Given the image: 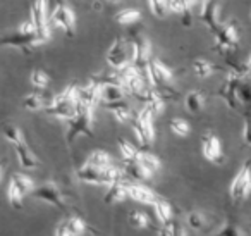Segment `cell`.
I'll use <instances>...</instances> for the list:
<instances>
[{"mask_svg": "<svg viewBox=\"0 0 251 236\" xmlns=\"http://www.w3.org/2000/svg\"><path fill=\"white\" fill-rule=\"evenodd\" d=\"M126 197H129V193H127V181H115V183L108 184L103 200L105 204H119Z\"/></svg>", "mask_w": 251, "mask_h": 236, "instance_id": "18", "label": "cell"}, {"mask_svg": "<svg viewBox=\"0 0 251 236\" xmlns=\"http://www.w3.org/2000/svg\"><path fill=\"white\" fill-rule=\"evenodd\" d=\"M11 181H14V183L18 184V186L21 188L25 193L35 190V183H33V179H29L28 176H25V174H21V173H14V174H12Z\"/></svg>", "mask_w": 251, "mask_h": 236, "instance_id": "36", "label": "cell"}, {"mask_svg": "<svg viewBox=\"0 0 251 236\" xmlns=\"http://www.w3.org/2000/svg\"><path fill=\"white\" fill-rule=\"evenodd\" d=\"M220 235H224V236H239V235H244V231L237 228V226H234V224H227V228L220 229Z\"/></svg>", "mask_w": 251, "mask_h": 236, "instance_id": "43", "label": "cell"}, {"mask_svg": "<svg viewBox=\"0 0 251 236\" xmlns=\"http://www.w3.org/2000/svg\"><path fill=\"white\" fill-rule=\"evenodd\" d=\"M155 207V214H157L158 221L160 222H169L172 219V207L169 202H165L164 198H158L153 204Z\"/></svg>", "mask_w": 251, "mask_h": 236, "instance_id": "26", "label": "cell"}, {"mask_svg": "<svg viewBox=\"0 0 251 236\" xmlns=\"http://www.w3.org/2000/svg\"><path fill=\"white\" fill-rule=\"evenodd\" d=\"M127 193L133 200L140 202V204H147V205H153L158 200V195L153 193L150 188L143 186V184H133L127 181Z\"/></svg>", "mask_w": 251, "mask_h": 236, "instance_id": "15", "label": "cell"}, {"mask_svg": "<svg viewBox=\"0 0 251 236\" xmlns=\"http://www.w3.org/2000/svg\"><path fill=\"white\" fill-rule=\"evenodd\" d=\"M31 197L36 198V200L47 202V204H50V205H55L57 208L64 207L62 193H60L59 188L53 183H47V184H42V186L35 188V190L31 191Z\"/></svg>", "mask_w": 251, "mask_h": 236, "instance_id": "11", "label": "cell"}, {"mask_svg": "<svg viewBox=\"0 0 251 236\" xmlns=\"http://www.w3.org/2000/svg\"><path fill=\"white\" fill-rule=\"evenodd\" d=\"M201 152L206 160L213 164L224 162V152H222V143L213 133H206L201 136Z\"/></svg>", "mask_w": 251, "mask_h": 236, "instance_id": "10", "label": "cell"}, {"mask_svg": "<svg viewBox=\"0 0 251 236\" xmlns=\"http://www.w3.org/2000/svg\"><path fill=\"white\" fill-rule=\"evenodd\" d=\"M169 128L172 129V133L177 136H188L189 131H191V128H189V122L184 121V119H172L171 122H169Z\"/></svg>", "mask_w": 251, "mask_h": 236, "instance_id": "34", "label": "cell"}, {"mask_svg": "<svg viewBox=\"0 0 251 236\" xmlns=\"http://www.w3.org/2000/svg\"><path fill=\"white\" fill-rule=\"evenodd\" d=\"M2 45L4 47H16V49H23L25 52H29L33 47L40 45V38L36 33L33 35H25V33H11L2 38Z\"/></svg>", "mask_w": 251, "mask_h": 236, "instance_id": "12", "label": "cell"}, {"mask_svg": "<svg viewBox=\"0 0 251 236\" xmlns=\"http://www.w3.org/2000/svg\"><path fill=\"white\" fill-rule=\"evenodd\" d=\"M229 193L232 200H244L251 193V162H244L230 183Z\"/></svg>", "mask_w": 251, "mask_h": 236, "instance_id": "6", "label": "cell"}, {"mask_svg": "<svg viewBox=\"0 0 251 236\" xmlns=\"http://www.w3.org/2000/svg\"><path fill=\"white\" fill-rule=\"evenodd\" d=\"M203 104H205V100H203V95L200 93V91H189L184 97V107L188 109L189 112H193V114L201 111Z\"/></svg>", "mask_w": 251, "mask_h": 236, "instance_id": "22", "label": "cell"}, {"mask_svg": "<svg viewBox=\"0 0 251 236\" xmlns=\"http://www.w3.org/2000/svg\"><path fill=\"white\" fill-rule=\"evenodd\" d=\"M50 25L57 26V28H62L66 31V35L74 36V31H76V18H74L73 9L67 7L64 2L57 4L53 7L52 14H50Z\"/></svg>", "mask_w": 251, "mask_h": 236, "instance_id": "7", "label": "cell"}, {"mask_svg": "<svg viewBox=\"0 0 251 236\" xmlns=\"http://www.w3.org/2000/svg\"><path fill=\"white\" fill-rule=\"evenodd\" d=\"M91 121H93V109H86L77 105L76 116H73L71 119H67V142H74V138L79 135L83 136H93L91 131Z\"/></svg>", "mask_w": 251, "mask_h": 236, "instance_id": "2", "label": "cell"}, {"mask_svg": "<svg viewBox=\"0 0 251 236\" xmlns=\"http://www.w3.org/2000/svg\"><path fill=\"white\" fill-rule=\"evenodd\" d=\"M127 221H129V224L133 226V228H136V229H145V228H148V224H150V219H148V215L145 214V212H141V210H131Z\"/></svg>", "mask_w": 251, "mask_h": 236, "instance_id": "32", "label": "cell"}, {"mask_svg": "<svg viewBox=\"0 0 251 236\" xmlns=\"http://www.w3.org/2000/svg\"><path fill=\"white\" fill-rule=\"evenodd\" d=\"M124 173L126 176L133 181H147L151 177V171L140 160H124Z\"/></svg>", "mask_w": 251, "mask_h": 236, "instance_id": "16", "label": "cell"}, {"mask_svg": "<svg viewBox=\"0 0 251 236\" xmlns=\"http://www.w3.org/2000/svg\"><path fill=\"white\" fill-rule=\"evenodd\" d=\"M243 142L248 147H251V118L244 121V129H243Z\"/></svg>", "mask_w": 251, "mask_h": 236, "instance_id": "44", "label": "cell"}, {"mask_svg": "<svg viewBox=\"0 0 251 236\" xmlns=\"http://www.w3.org/2000/svg\"><path fill=\"white\" fill-rule=\"evenodd\" d=\"M153 91L158 95V97L162 98L164 102H174L179 98V93L174 90V88L171 87L169 83L165 85H157V87H153Z\"/></svg>", "mask_w": 251, "mask_h": 236, "instance_id": "31", "label": "cell"}, {"mask_svg": "<svg viewBox=\"0 0 251 236\" xmlns=\"http://www.w3.org/2000/svg\"><path fill=\"white\" fill-rule=\"evenodd\" d=\"M119 150H121V155L124 160H138L140 159V152L133 143L126 142V140L119 138Z\"/></svg>", "mask_w": 251, "mask_h": 236, "instance_id": "29", "label": "cell"}, {"mask_svg": "<svg viewBox=\"0 0 251 236\" xmlns=\"http://www.w3.org/2000/svg\"><path fill=\"white\" fill-rule=\"evenodd\" d=\"M148 69H150V83H151V87L171 83L172 78H174L172 71L158 59H150V67H148Z\"/></svg>", "mask_w": 251, "mask_h": 236, "instance_id": "14", "label": "cell"}, {"mask_svg": "<svg viewBox=\"0 0 251 236\" xmlns=\"http://www.w3.org/2000/svg\"><path fill=\"white\" fill-rule=\"evenodd\" d=\"M86 164L95 166V167H100V169H101V167L110 166V155H108L107 152H103V150H95V152L90 153Z\"/></svg>", "mask_w": 251, "mask_h": 236, "instance_id": "28", "label": "cell"}, {"mask_svg": "<svg viewBox=\"0 0 251 236\" xmlns=\"http://www.w3.org/2000/svg\"><path fill=\"white\" fill-rule=\"evenodd\" d=\"M186 221H188L189 228L196 229V231L203 229V226H205V217H203L201 212H189L188 217H186Z\"/></svg>", "mask_w": 251, "mask_h": 236, "instance_id": "40", "label": "cell"}, {"mask_svg": "<svg viewBox=\"0 0 251 236\" xmlns=\"http://www.w3.org/2000/svg\"><path fill=\"white\" fill-rule=\"evenodd\" d=\"M29 81H31V85H33L35 88H40V90H43V88L49 87L50 78H49V74H47L45 71L35 69V71L31 73V78H29Z\"/></svg>", "mask_w": 251, "mask_h": 236, "instance_id": "35", "label": "cell"}, {"mask_svg": "<svg viewBox=\"0 0 251 236\" xmlns=\"http://www.w3.org/2000/svg\"><path fill=\"white\" fill-rule=\"evenodd\" d=\"M239 78L232 76V74H227L226 81H224V85L220 87L219 90V97L222 98V100H226V104L229 105L230 109H239L241 107V100H239V85H241Z\"/></svg>", "mask_w": 251, "mask_h": 236, "instance_id": "9", "label": "cell"}, {"mask_svg": "<svg viewBox=\"0 0 251 236\" xmlns=\"http://www.w3.org/2000/svg\"><path fill=\"white\" fill-rule=\"evenodd\" d=\"M49 105V102H45V98L42 95H28L23 98V107L28 111H42Z\"/></svg>", "mask_w": 251, "mask_h": 236, "instance_id": "30", "label": "cell"}, {"mask_svg": "<svg viewBox=\"0 0 251 236\" xmlns=\"http://www.w3.org/2000/svg\"><path fill=\"white\" fill-rule=\"evenodd\" d=\"M25 191L14 183L11 181L9 183V188H7V198H9V204L12 205L14 208H23V198H25Z\"/></svg>", "mask_w": 251, "mask_h": 236, "instance_id": "23", "label": "cell"}, {"mask_svg": "<svg viewBox=\"0 0 251 236\" xmlns=\"http://www.w3.org/2000/svg\"><path fill=\"white\" fill-rule=\"evenodd\" d=\"M105 107L114 114V118L117 119L119 122H127L133 119V109L127 102L122 98V100H117V102H108L105 104Z\"/></svg>", "mask_w": 251, "mask_h": 236, "instance_id": "19", "label": "cell"}, {"mask_svg": "<svg viewBox=\"0 0 251 236\" xmlns=\"http://www.w3.org/2000/svg\"><path fill=\"white\" fill-rule=\"evenodd\" d=\"M101 102V85L97 83L95 80H91L88 85L77 87V97H76V105L86 109H95V105Z\"/></svg>", "mask_w": 251, "mask_h": 236, "instance_id": "8", "label": "cell"}, {"mask_svg": "<svg viewBox=\"0 0 251 236\" xmlns=\"http://www.w3.org/2000/svg\"><path fill=\"white\" fill-rule=\"evenodd\" d=\"M201 9H200V19L201 23L210 30V33H213L220 26L219 19V5H217L215 0H203L200 2Z\"/></svg>", "mask_w": 251, "mask_h": 236, "instance_id": "13", "label": "cell"}, {"mask_svg": "<svg viewBox=\"0 0 251 236\" xmlns=\"http://www.w3.org/2000/svg\"><path fill=\"white\" fill-rule=\"evenodd\" d=\"M217 67L213 66L212 62H208V60L205 59H196L195 62H193V71H195V74L198 78H208L213 74V71H215Z\"/></svg>", "mask_w": 251, "mask_h": 236, "instance_id": "27", "label": "cell"}, {"mask_svg": "<svg viewBox=\"0 0 251 236\" xmlns=\"http://www.w3.org/2000/svg\"><path fill=\"white\" fill-rule=\"evenodd\" d=\"M140 18H141V12L133 7H127L115 14V21H117L119 25H133V23L140 21Z\"/></svg>", "mask_w": 251, "mask_h": 236, "instance_id": "24", "label": "cell"}, {"mask_svg": "<svg viewBox=\"0 0 251 236\" xmlns=\"http://www.w3.org/2000/svg\"><path fill=\"white\" fill-rule=\"evenodd\" d=\"M31 21L36 26V35L40 43H45L50 40V18L47 12V0H35L31 5Z\"/></svg>", "mask_w": 251, "mask_h": 236, "instance_id": "4", "label": "cell"}, {"mask_svg": "<svg viewBox=\"0 0 251 236\" xmlns=\"http://www.w3.org/2000/svg\"><path fill=\"white\" fill-rule=\"evenodd\" d=\"M133 60V50H131V43L129 38H122V36H117L114 42V45L110 47L107 54V62L110 67H115V69H122L127 64H131Z\"/></svg>", "mask_w": 251, "mask_h": 236, "instance_id": "3", "label": "cell"}, {"mask_svg": "<svg viewBox=\"0 0 251 236\" xmlns=\"http://www.w3.org/2000/svg\"><path fill=\"white\" fill-rule=\"evenodd\" d=\"M124 95H126V90L121 85H101V102H103V104L122 100Z\"/></svg>", "mask_w": 251, "mask_h": 236, "instance_id": "21", "label": "cell"}, {"mask_svg": "<svg viewBox=\"0 0 251 236\" xmlns=\"http://www.w3.org/2000/svg\"><path fill=\"white\" fill-rule=\"evenodd\" d=\"M215 38V45L220 50V54L232 52L237 47V40H239V31H237L236 23H227L224 26H219L215 31L212 33Z\"/></svg>", "mask_w": 251, "mask_h": 236, "instance_id": "5", "label": "cell"}, {"mask_svg": "<svg viewBox=\"0 0 251 236\" xmlns=\"http://www.w3.org/2000/svg\"><path fill=\"white\" fill-rule=\"evenodd\" d=\"M145 105H147V107H150V111L153 112L155 116L160 114V112L165 109V102L162 100V98L158 97L157 93H155V95H153V98H151V100L148 102V104H145Z\"/></svg>", "mask_w": 251, "mask_h": 236, "instance_id": "41", "label": "cell"}, {"mask_svg": "<svg viewBox=\"0 0 251 236\" xmlns=\"http://www.w3.org/2000/svg\"><path fill=\"white\" fill-rule=\"evenodd\" d=\"M153 116L155 114L147 105H143V109H141L140 112H133V119H131V122H133V131L141 147L151 145L155 140Z\"/></svg>", "mask_w": 251, "mask_h": 236, "instance_id": "1", "label": "cell"}, {"mask_svg": "<svg viewBox=\"0 0 251 236\" xmlns=\"http://www.w3.org/2000/svg\"><path fill=\"white\" fill-rule=\"evenodd\" d=\"M18 31L25 33V35H33V33H36V26H35V23L29 19V21H25V23H21V25H19Z\"/></svg>", "mask_w": 251, "mask_h": 236, "instance_id": "42", "label": "cell"}, {"mask_svg": "<svg viewBox=\"0 0 251 236\" xmlns=\"http://www.w3.org/2000/svg\"><path fill=\"white\" fill-rule=\"evenodd\" d=\"M239 100L241 104L251 105V80L250 78H244L239 85Z\"/></svg>", "mask_w": 251, "mask_h": 236, "instance_id": "39", "label": "cell"}, {"mask_svg": "<svg viewBox=\"0 0 251 236\" xmlns=\"http://www.w3.org/2000/svg\"><path fill=\"white\" fill-rule=\"evenodd\" d=\"M108 2H121V0H108Z\"/></svg>", "mask_w": 251, "mask_h": 236, "instance_id": "47", "label": "cell"}, {"mask_svg": "<svg viewBox=\"0 0 251 236\" xmlns=\"http://www.w3.org/2000/svg\"><path fill=\"white\" fill-rule=\"evenodd\" d=\"M248 66H250V69H251V54H250V57H248Z\"/></svg>", "mask_w": 251, "mask_h": 236, "instance_id": "46", "label": "cell"}, {"mask_svg": "<svg viewBox=\"0 0 251 236\" xmlns=\"http://www.w3.org/2000/svg\"><path fill=\"white\" fill-rule=\"evenodd\" d=\"M150 4L151 14H155L157 18H165L169 11V0H148Z\"/></svg>", "mask_w": 251, "mask_h": 236, "instance_id": "37", "label": "cell"}, {"mask_svg": "<svg viewBox=\"0 0 251 236\" xmlns=\"http://www.w3.org/2000/svg\"><path fill=\"white\" fill-rule=\"evenodd\" d=\"M138 160H140L141 164H145V166H147L151 173L158 171V169H160V166H162L160 159H158L157 155H153V153H150V152H140V159H138Z\"/></svg>", "mask_w": 251, "mask_h": 236, "instance_id": "33", "label": "cell"}, {"mask_svg": "<svg viewBox=\"0 0 251 236\" xmlns=\"http://www.w3.org/2000/svg\"><path fill=\"white\" fill-rule=\"evenodd\" d=\"M84 229H86V224L81 217L77 215H71V217L64 219L59 226L55 228V235H83Z\"/></svg>", "mask_w": 251, "mask_h": 236, "instance_id": "17", "label": "cell"}, {"mask_svg": "<svg viewBox=\"0 0 251 236\" xmlns=\"http://www.w3.org/2000/svg\"><path fill=\"white\" fill-rule=\"evenodd\" d=\"M4 136L5 140H7L9 143H12V145H21V143H25V136H23V131L18 128L16 124H4Z\"/></svg>", "mask_w": 251, "mask_h": 236, "instance_id": "25", "label": "cell"}, {"mask_svg": "<svg viewBox=\"0 0 251 236\" xmlns=\"http://www.w3.org/2000/svg\"><path fill=\"white\" fill-rule=\"evenodd\" d=\"M16 155H18V160H19V166L25 167V169H36L40 166L38 159L33 155V152L28 148L26 143H21V145H16Z\"/></svg>", "mask_w": 251, "mask_h": 236, "instance_id": "20", "label": "cell"}, {"mask_svg": "<svg viewBox=\"0 0 251 236\" xmlns=\"http://www.w3.org/2000/svg\"><path fill=\"white\" fill-rule=\"evenodd\" d=\"M160 235H165V236H176V235H186V229H182V226L176 221H169V222H164V228L160 229Z\"/></svg>", "mask_w": 251, "mask_h": 236, "instance_id": "38", "label": "cell"}, {"mask_svg": "<svg viewBox=\"0 0 251 236\" xmlns=\"http://www.w3.org/2000/svg\"><path fill=\"white\" fill-rule=\"evenodd\" d=\"M93 9H95V11H101V2L95 0V2H93Z\"/></svg>", "mask_w": 251, "mask_h": 236, "instance_id": "45", "label": "cell"}]
</instances>
